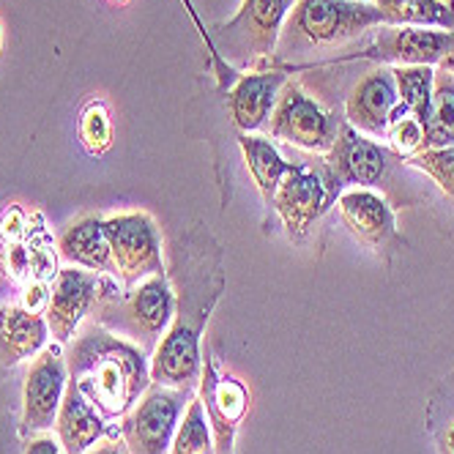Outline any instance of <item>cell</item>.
I'll return each instance as SVG.
<instances>
[{
    "label": "cell",
    "instance_id": "cell-16",
    "mask_svg": "<svg viewBox=\"0 0 454 454\" xmlns=\"http://www.w3.org/2000/svg\"><path fill=\"white\" fill-rule=\"evenodd\" d=\"M454 50V30L395 27L386 25L378 36V58L397 67H438Z\"/></svg>",
    "mask_w": 454,
    "mask_h": 454
},
{
    "label": "cell",
    "instance_id": "cell-35",
    "mask_svg": "<svg viewBox=\"0 0 454 454\" xmlns=\"http://www.w3.org/2000/svg\"><path fill=\"white\" fill-rule=\"evenodd\" d=\"M0 50H4V25H0Z\"/></svg>",
    "mask_w": 454,
    "mask_h": 454
},
{
    "label": "cell",
    "instance_id": "cell-6",
    "mask_svg": "<svg viewBox=\"0 0 454 454\" xmlns=\"http://www.w3.org/2000/svg\"><path fill=\"white\" fill-rule=\"evenodd\" d=\"M105 233L113 252L115 277L126 287H135L137 282L165 271L159 224L151 214L132 211L110 216L105 219Z\"/></svg>",
    "mask_w": 454,
    "mask_h": 454
},
{
    "label": "cell",
    "instance_id": "cell-1",
    "mask_svg": "<svg viewBox=\"0 0 454 454\" xmlns=\"http://www.w3.org/2000/svg\"><path fill=\"white\" fill-rule=\"evenodd\" d=\"M67 367L69 383L105 419H123L151 388L148 353L99 323L74 340Z\"/></svg>",
    "mask_w": 454,
    "mask_h": 454
},
{
    "label": "cell",
    "instance_id": "cell-20",
    "mask_svg": "<svg viewBox=\"0 0 454 454\" xmlns=\"http://www.w3.org/2000/svg\"><path fill=\"white\" fill-rule=\"evenodd\" d=\"M203 400L206 413H211V425L219 430V446L231 443L233 427L241 421L249 405V392L241 380L231 375H216V364L208 362L203 367Z\"/></svg>",
    "mask_w": 454,
    "mask_h": 454
},
{
    "label": "cell",
    "instance_id": "cell-9",
    "mask_svg": "<svg viewBox=\"0 0 454 454\" xmlns=\"http://www.w3.org/2000/svg\"><path fill=\"white\" fill-rule=\"evenodd\" d=\"M271 137L304 151L326 153L337 137V121L323 110L312 96H307L296 82H290L277 99L269 118Z\"/></svg>",
    "mask_w": 454,
    "mask_h": 454
},
{
    "label": "cell",
    "instance_id": "cell-12",
    "mask_svg": "<svg viewBox=\"0 0 454 454\" xmlns=\"http://www.w3.org/2000/svg\"><path fill=\"white\" fill-rule=\"evenodd\" d=\"M320 168L337 189L348 184L370 189L380 184V178L386 176L388 151L380 143L370 140L367 135L356 132L350 123H340L337 137L326 151V159H323Z\"/></svg>",
    "mask_w": 454,
    "mask_h": 454
},
{
    "label": "cell",
    "instance_id": "cell-14",
    "mask_svg": "<svg viewBox=\"0 0 454 454\" xmlns=\"http://www.w3.org/2000/svg\"><path fill=\"white\" fill-rule=\"evenodd\" d=\"M400 105L392 69H375L356 85L345 102V123L367 137H383Z\"/></svg>",
    "mask_w": 454,
    "mask_h": 454
},
{
    "label": "cell",
    "instance_id": "cell-27",
    "mask_svg": "<svg viewBox=\"0 0 454 454\" xmlns=\"http://www.w3.org/2000/svg\"><path fill=\"white\" fill-rule=\"evenodd\" d=\"M388 140H392L395 153L413 159L425 151V123H421L416 115H411L403 105L395 107L392 113V123H388Z\"/></svg>",
    "mask_w": 454,
    "mask_h": 454
},
{
    "label": "cell",
    "instance_id": "cell-29",
    "mask_svg": "<svg viewBox=\"0 0 454 454\" xmlns=\"http://www.w3.org/2000/svg\"><path fill=\"white\" fill-rule=\"evenodd\" d=\"M184 4V9H186V14L192 17V22H194V27H198V34H200V39L206 42V50H208V55H211V67H214V74H216V88L224 93L227 90V85H233L241 74L227 63L219 52H216V47H214V39H211V34H208V27L203 25V20H200V14H198V9H194V4L192 0H181Z\"/></svg>",
    "mask_w": 454,
    "mask_h": 454
},
{
    "label": "cell",
    "instance_id": "cell-19",
    "mask_svg": "<svg viewBox=\"0 0 454 454\" xmlns=\"http://www.w3.org/2000/svg\"><path fill=\"white\" fill-rule=\"evenodd\" d=\"M105 421L107 419L77 392L74 383H69L55 419V433L67 454H85L88 449L99 443L107 435Z\"/></svg>",
    "mask_w": 454,
    "mask_h": 454
},
{
    "label": "cell",
    "instance_id": "cell-21",
    "mask_svg": "<svg viewBox=\"0 0 454 454\" xmlns=\"http://www.w3.org/2000/svg\"><path fill=\"white\" fill-rule=\"evenodd\" d=\"M239 148L244 153L247 170H249L257 192L263 194L266 206H271L277 186L282 184L285 173L290 170V161H285L282 153L277 151V145L269 137H261V135H241Z\"/></svg>",
    "mask_w": 454,
    "mask_h": 454
},
{
    "label": "cell",
    "instance_id": "cell-5",
    "mask_svg": "<svg viewBox=\"0 0 454 454\" xmlns=\"http://www.w3.org/2000/svg\"><path fill=\"white\" fill-rule=\"evenodd\" d=\"M296 6V0H241L231 22L211 34L216 52L239 72V67H252L254 60L277 52L282 25Z\"/></svg>",
    "mask_w": 454,
    "mask_h": 454
},
{
    "label": "cell",
    "instance_id": "cell-26",
    "mask_svg": "<svg viewBox=\"0 0 454 454\" xmlns=\"http://www.w3.org/2000/svg\"><path fill=\"white\" fill-rule=\"evenodd\" d=\"M80 140L90 156H102L113 148V118L102 99H93L80 115Z\"/></svg>",
    "mask_w": 454,
    "mask_h": 454
},
{
    "label": "cell",
    "instance_id": "cell-2",
    "mask_svg": "<svg viewBox=\"0 0 454 454\" xmlns=\"http://www.w3.org/2000/svg\"><path fill=\"white\" fill-rule=\"evenodd\" d=\"M224 287L222 269L189 274L176 299V315L168 334L159 340L151 359V380L168 388H194L203 372L200 337L208 315Z\"/></svg>",
    "mask_w": 454,
    "mask_h": 454
},
{
    "label": "cell",
    "instance_id": "cell-13",
    "mask_svg": "<svg viewBox=\"0 0 454 454\" xmlns=\"http://www.w3.org/2000/svg\"><path fill=\"white\" fill-rule=\"evenodd\" d=\"M337 208L348 233L367 247L370 252H383L397 241V222L395 208L388 206L383 194L372 189H348L337 198Z\"/></svg>",
    "mask_w": 454,
    "mask_h": 454
},
{
    "label": "cell",
    "instance_id": "cell-10",
    "mask_svg": "<svg viewBox=\"0 0 454 454\" xmlns=\"http://www.w3.org/2000/svg\"><path fill=\"white\" fill-rule=\"evenodd\" d=\"M69 386V367L58 348H44L30 364L22 392V435H39L55 427V419Z\"/></svg>",
    "mask_w": 454,
    "mask_h": 454
},
{
    "label": "cell",
    "instance_id": "cell-11",
    "mask_svg": "<svg viewBox=\"0 0 454 454\" xmlns=\"http://www.w3.org/2000/svg\"><path fill=\"white\" fill-rule=\"evenodd\" d=\"M102 287H105V279L96 271H85L77 266H67L55 271L44 317H47L50 334L55 337L58 345L72 342L85 315L99 301Z\"/></svg>",
    "mask_w": 454,
    "mask_h": 454
},
{
    "label": "cell",
    "instance_id": "cell-8",
    "mask_svg": "<svg viewBox=\"0 0 454 454\" xmlns=\"http://www.w3.org/2000/svg\"><path fill=\"white\" fill-rule=\"evenodd\" d=\"M340 194L342 192L329 181L323 168L290 165L282 184L277 186L271 206L279 214L287 236L294 241H304L312 224L337 203Z\"/></svg>",
    "mask_w": 454,
    "mask_h": 454
},
{
    "label": "cell",
    "instance_id": "cell-24",
    "mask_svg": "<svg viewBox=\"0 0 454 454\" xmlns=\"http://www.w3.org/2000/svg\"><path fill=\"white\" fill-rule=\"evenodd\" d=\"M168 454H214L211 421H208L203 400H198V397L189 400Z\"/></svg>",
    "mask_w": 454,
    "mask_h": 454
},
{
    "label": "cell",
    "instance_id": "cell-32",
    "mask_svg": "<svg viewBox=\"0 0 454 454\" xmlns=\"http://www.w3.org/2000/svg\"><path fill=\"white\" fill-rule=\"evenodd\" d=\"M85 454H132V451H129L123 438H107V441L102 438L99 443H96L93 449H88Z\"/></svg>",
    "mask_w": 454,
    "mask_h": 454
},
{
    "label": "cell",
    "instance_id": "cell-18",
    "mask_svg": "<svg viewBox=\"0 0 454 454\" xmlns=\"http://www.w3.org/2000/svg\"><path fill=\"white\" fill-rule=\"evenodd\" d=\"M58 252L69 266L96 274H115L102 216H82L74 224H69L58 239Z\"/></svg>",
    "mask_w": 454,
    "mask_h": 454
},
{
    "label": "cell",
    "instance_id": "cell-36",
    "mask_svg": "<svg viewBox=\"0 0 454 454\" xmlns=\"http://www.w3.org/2000/svg\"><path fill=\"white\" fill-rule=\"evenodd\" d=\"M107 4H113V6H121V4H126V0H107Z\"/></svg>",
    "mask_w": 454,
    "mask_h": 454
},
{
    "label": "cell",
    "instance_id": "cell-34",
    "mask_svg": "<svg viewBox=\"0 0 454 454\" xmlns=\"http://www.w3.org/2000/svg\"><path fill=\"white\" fill-rule=\"evenodd\" d=\"M438 67H441L443 72H449V74H454V50H451V52H449V55H446V58H443L441 63H438Z\"/></svg>",
    "mask_w": 454,
    "mask_h": 454
},
{
    "label": "cell",
    "instance_id": "cell-33",
    "mask_svg": "<svg viewBox=\"0 0 454 454\" xmlns=\"http://www.w3.org/2000/svg\"><path fill=\"white\" fill-rule=\"evenodd\" d=\"M441 451H443V454H454V421L446 427V433H443V438H441Z\"/></svg>",
    "mask_w": 454,
    "mask_h": 454
},
{
    "label": "cell",
    "instance_id": "cell-22",
    "mask_svg": "<svg viewBox=\"0 0 454 454\" xmlns=\"http://www.w3.org/2000/svg\"><path fill=\"white\" fill-rule=\"evenodd\" d=\"M386 25L454 30V9L441 0H375Z\"/></svg>",
    "mask_w": 454,
    "mask_h": 454
},
{
    "label": "cell",
    "instance_id": "cell-3",
    "mask_svg": "<svg viewBox=\"0 0 454 454\" xmlns=\"http://www.w3.org/2000/svg\"><path fill=\"white\" fill-rule=\"evenodd\" d=\"M375 25H386V20L367 0H296L282 25L277 47L282 55L337 47Z\"/></svg>",
    "mask_w": 454,
    "mask_h": 454
},
{
    "label": "cell",
    "instance_id": "cell-17",
    "mask_svg": "<svg viewBox=\"0 0 454 454\" xmlns=\"http://www.w3.org/2000/svg\"><path fill=\"white\" fill-rule=\"evenodd\" d=\"M50 326L44 312L27 309L25 304L0 307V364L14 367L34 359L47 348Z\"/></svg>",
    "mask_w": 454,
    "mask_h": 454
},
{
    "label": "cell",
    "instance_id": "cell-30",
    "mask_svg": "<svg viewBox=\"0 0 454 454\" xmlns=\"http://www.w3.org/2000/svg\"><path fill=\"white\" fill-rule=\"evenodd\" d=\"M22 454H67V449H63V443L58 441V435H30L25 443H22Z\"/></svg>",
    "mask_w": 454,
    "mask_h": 454
},
{
    "label": "cell",
    "instance_id": "cell-31",
    "mask_svg": "<svg viewBox=\"0 0 454 454\" xmlns=\"http://www.w3.org/2000/svg\"><path fill=\"white\" fill-rule=\"evenodd\" d=\"M0 454H22V443L9 416H0Z\"/></svg>",
    "mask_w": 454,
    "mask_h": 454
},
{
    "label": "cell",
    "instance_id": "cell-15",
    "mask_svg": "<svg viewBox=\"0 0 454 454\" xmlns=\"http://www.w3.org/2000/svg\"><path fill=\"white\" fill-rule=\"evenodd\" d=\"M287 85L285 72H249L241 74L227 90V113L241 135H252L263 129L277 107L282 88Z\"/></svg>",
    "mask_w": 454,
    "mask_h": 454
},
{
    "label": "cell",
    "instance_id": "cell-4",
    "mask_svg": "<svg viewBox=\"0 0 454 454\" xmlns=\"http://www.w3.org/2000/svg\"><path fill=\"white\" fill-rule=\"evenodd\" d=\"M173 315H176V294L170 287L168 274L161 271L137 282L135 287H129V294H118L115 301L102 307L96 323L137 345L140 350L153 353L159 340L168 334Z\"/></svg>",
    "mask_w": 454,
    "mask_h": 454
},
{
    "label": "cell",
    "instance_id": "cell-7",
    "mask_svg": "<svg viewBox=\"0 0 454 454\" xmlns=\"http://www.w3.org/2000/svg\"><path fill=\"white\" fill-rule=\"evenodd\" d=\"M192 388L151 386L140 403L123 416L121 438L132 454H168Z\"/></svg>",
    "mask_w": 454,
    "mask_h": 454
},
{
    "label": "cell",
    "instance_id": "cell-25",
    "mask_svg": "<svg viewBox=\"0 0 454 454\" xmlns=\"http://www.w3.org/2000/svg\"><path fill=\"white\" fill-rule=\"evenodd\" d=\"M392 74H395L400 105L421 121L430 107V99H433L435 67H395Z\"/></svg>",
    "mask_w": 454,
    "mask_h": 454
},
{
    "label": "cell",
    "instance_id": "cell-23",
    "mask_svg": "<svg viewBox=\"0 0 454 454\" xmlns=\"http://www.w3.org/2000/svg\"><path fill=\"white\" fill-rule=\"evenodd\" d=\"M425 123V151L454 145V74L438 69L430 107L421 118Z\"/></svg>",
    "mask_w": 454,
    "mask_h": 454
},
{
    "label": "cell",
    "instance_id": "cell-28",
    "mask_svg": "<svg viewBox=\"0 0 454 454\" xmlns=\"http://www.w3.org/2000/svg\"><path fill=\"white\" fill-rule=\"evenodd\" d=\"M408 165L421 170L425 176H430L441 186V192H446L449 198L454 200V145L427 148V151H421L419 156L408 159Z\"/></svg>",
    "mask_w": 454,
    "mask_h": 454
}]
</instances>
